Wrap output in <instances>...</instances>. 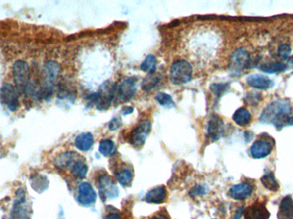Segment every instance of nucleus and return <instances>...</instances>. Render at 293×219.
Wrapping results in <instances>:
<instances>
[{
  "label": "nucleus",
  "instance_id": "nucleus-1",
  "mask_svg": "<svg viewBox=\"0 0 293 219\" xmlns=\"http://www.w3.org/2000/svg\"><path fill=\"white\" fill-rule=\"evenodd\" d=\"M292 110V105L287 100L277 99L263 110L259 120L262 124H272L277 129H281L288 124Z\"/></svg>",
  "mask_w": 293,
  "mask_h": 219
},
{
  "label": "nucleus",
  "instance_id": "nucleus-2",
  "mask_svg": "<svg viewBox=\"0 0 293 219\" xmlns=\"http://www.w3.org/2000/svg\"><path fill=\"white\" fill-rule=\"evenodd\" d=\"M60 73V66L54 61H48L42 67V81L37 88L35 98L48 100L54 91L55 82Z\"/></svg>",
  "mask_w": 293,
  "mask_h": 219
},
{
  "label": "nucleus",
  "instance_id": "nucleus-3",
  "mask_svg": "<svg viewBox=\"0 0 293 219\" xmlns=\"http://www.w3.org/2000/svg\"><path fill=\"white\" fill-rule=\"evenodd\" d=\"M115 85L110 82L104 83L99 91L90 95V101L96 105V108L99 111H105L111 106L114 101Z\"/></svg>",
  "mask_w": 293,
  "mask_h": 219
},
{
  "label": "nucleus",
  "instance_id": "nucleus-4",
  "mask_svg": "<svg viewBox=\"0 0 293 219\" xmlns=\"http://www.w3.org/2000/svg\"><path fill=\"white\" fill-rule=\"evenodd\" d=\"M13 78L19 93H26L30 84V70L25 61L18 60L13 65Z\"/></svg>",
  "mask_w": 293,
  "mask_h": 219
},
{
  "label": "nucleus",
  "instance_id": "nucleus-5",
  "mask_svg": "<svg viewBox=\"0 0 293 219\" xmlns=\"http://www.w3.org/2000/svg\"><path fill=\"white\" fill-rule=\"evenodd\" d=\"M250 65V55L244 48H239L230 57L228 70L233 76H239Z\"/></svg>",
  "mask_w": 293,
  "mask_h": 219
},
{
  "label": "nucleus",
  "instance_id": "nucleus-6",
  "mask_svg": "<svg viewBox=\"0 0 293 219\" xmlns=\"http://www.w3.org/2000/svg\"><path fill=\"white\" fill-rule=\"evenodd\" d=\"M192 77V67L187 61L174 62L170 70V80L172 84L182 85L189 83Z\"/></svg>",
  "mask_w": 293,
  "mask_h": 219
},
{
  "label": "nucleus",
  "instance_id": "nucleus-7",
  "mask_svg": "<svg viewBox=\"0 0 293 219\" xmlns=\"http://www.w3.org/2000/svg\"><path fill=\"white\" fill-rule=\"evenodd\" d=\"M137 92L136 79L130 77L123 80L121 83L115 85L114 101L117 103H124L131 100Z\"/></svg>",
  "mask_w": 293,
  "mask_h": 219
},
{
  "label": "nucleus",
  "instance_id": "nucleus-8",
  "mask_svg": "<svg viewBox=\"0 0 293 219\" xmlns=\"http://www.w3.org/2000/svg\"><path fill=\"white\" fill-rule=\"evenodd\" d=\"M19 92L11 83L4 84L0 91V99L10 111H16L19 107Z\"/></svg>",
  "mask_w": 293,
  "mask_h": 219
},
{
  "label": "nucleus",
  "instance_id": "nucleus-9",
  "mask_svg": "<svg viewBox=\"0 0 293 219\" xmlns=\"http://www.w3.org/2000/svg\"><path fill=\"white\" fill-rule=\"evenodd\" d=\"M31 208L26 201L25 192L23 189H18L16 192V200L11 211V219H30Z\"/></svg>",
  "mask_w": 293,
  "mask_h": 219
},
{
  "label": "nucleus",
  "instance_id": "nucleus-10",
  "mask_svg": "<svg viewBox=\"0 0 293 219\" xmlns=\"http://www.w3.org/2000/svg\"><path fill=\"white\" fill-rule=\"evenodd\" d=\"M151 129H152L151 121L148 119L142 121L140 124L131 131V135H130L131 144L136 147L144 146L146 138L149 134Z\"/></svg>",
  "mask_w": 293,
  "mask_h": 219
},
{
  "label": "nucleus",
  "instance_id": "nucleus-11",
  "mask_svg": "<svg viewBox=\"0 0 293 219\" xmlns=\"http://www.w3.org/2000/svg\"><path fill=\"white\" fill-rule=\"evenodd\" d=\"M99 195L102 200L115 199L118 196V189L112 178L107 174H103L99 178Z\"/></svg>",
  "mask_w": 293,
  "mask_h": 219
},
{
  "label": "nucleus",
  "instance_id": "nucleus-12",
  "mask_svg": "<svg viewBox=\"0 0 293 219\" xmlns=\"http://www.w3.org/2000/svg\"><path fill=\"white\" fill-rule=\"evenodd\" d=\"M96 191L94 190L92 186L89 182H83L78 187V195L77 201L84 207H89L95 203L96 200Z\"/></svg>",
  "mask_w": 293,
  "mask_h": 219
},
{
  "label": "nucleus",
  "instance_id": "nucleus-13",
  "mask_svg": "<svg viewBox=\"0 0 293 219\" xmlns=\"http://www.w3.org/2000/svg\"><path fill=\"white\" fill-rule=\"evenodd\" d=\"M244 219H268L270 213L264 203L255 202L244 210Z\"/></svg>",
  "mask_w": 293,
  "mask_h": 219
},
{
  "label": "nucleus",
  "instance_id": "nucleus-14",
  "mask_svg": "<svg viewBox=\"0 0 293 219\" xmlns=\"http://www.w3.org/2000/svg\"><path fill=\"white\" fill-rule=\"evenodd\" d=\"M225 132V125L224 122L219 116L214 115L207 125V133L213 140H220L224 135Z\"/></svg>",
  "mask_w": 293,
  "mask_h": 219
},
{
  "label": "nucleus",
  "instance_id": "nucleus-15",
  "mask_svg": "<svg viewBox=\"0 0 293 219\" xmlns=\"http://www.w3.org/2000/svg\"><path fill=\"white\" fill-rule=\"evenodd\" d=\"M253 187L249 183L242 182L230 188V197L235 200H245L253 194Z\"/></svg>",
  "mask_w": 293,
  "mask_h": 219
},
{
  "label": "nucleus",
  "instance_id": "nucleus-16",
  "mask_svg": "<svg viewBox=\"0 0 293 219\" xmlns=\"http://www.w3.org/2000/svg\"><path fill=\"white\" fill-rule=\"evenodd\" d=\"M273 150V145L266 140H256L250 148V153L254 159L266 158Z\"/></svg>",
  "mask_w": 293,
  "mask_h": 219
},
{
  "label": "nucleus",
  "instance_id": "nucleus-17",
  "mask_svg": "<svg viewBox=\"0 0 293 219\" xmlns=\"http://www.w3.org/2000/svg\"><path fill=\"white\" fill-rule=\"evenodd\" d=\"M248 85L253 88L260 89V90H268L274 86L273 81L267 77L262 75H251L247 78Z\"/></svg>",
  "mask_w": 293,
  "mask_h": 219
},
{
  "label": "nucleus",
  "instance_id": "nucleus-18",
  "mask_svg": "<svg viewBox=\"0 0 293 219\" xmlns=\"http://www.w3.org/2000/svg\"><path fill=\"white\" fill-rule=\"evenodd\" d=\"M278 219H293V199L290 195L286 196L281 200Z\"/></svg>",
  "mask_w": 293,
  "mask_h": 219
},
{
  "label": "nucleus",
  "instance_id": "nucleus-19",
  "mask_svg": "<svg viewBox=\"0 0 293 219\" xmlns=\"http://www.w3.org/2000/svg\"><path fill=\"white\" fill-rule=\"evenodd\" d=\"M166 195H167V193H166V187H154V188L151 189V190L145 195L144 200L146 201L147 203H163V202L165 201V200H166Z\"/></svg>",
  "mask_w": 293,
  "mask_h": 219
},
{
  "label": "nucleus",
  "instance_id": "nucleus-20",
  "mask_svg": "<svg viewBox=\"0 0 293 219\" xmlns=\"http://www.w3.org/2000/svg\"><path fill=\"white\" fill-rule=\"evenodd\" d=\"M94 145V138L90 133H83L79 134L75 140V146L82 152H87Z\"/></svg>",
  "mask_w": 293,
  "mask_h": 219
},
{
  "label": "nucleus",
  "instance_id": "nucleus-21",
  "mask_svg": "<svg viewBox=\"0 0 293 219\" xmlns=\"http://www.w3.org/2000/svg\"><path fill=\"white\" fill-rule=\"evenodd\" d=\"M30 184L35 192L41 194L48 189L49 181L45 175L35 174L30 178Z\"/></svg>",
  "mask_w": 293,
  "mask_h": 219
},
{
  "label": "nucleus",
  "instance_id": "nucleus-22",
  "mask_svg": "<svg viewBox=\"0 0 293 219\" xmlns=\"http://www.w3.org/2000/svg\"><path fill=\"white\" fill-rule=\"evenodd\" d=\"M77 153H64L57 156L55 159V166L58 169L70 168L73 163L77 160Z\"/></svg>",
  "mask_w": 293,
  "mask_h": 219
},
{
  "label": "nucleus",
  "instance_id": "nucleus-23",
  "mask_svg": "<svg viewBox=\"0 0 293 219\" xmlns=\"http://www.w3.org/2000/svg\"><path fill=\"white\" fill-rule=\"evenodd\" d=\"M70 169L71 174H72L74 177H76L77 179H81V180L86 176L88 170H89L86 162L83 159H77L73 163V165L70 166Z\"/></svg>",
  "mask_w": 293,
  "mask_h": 219
},
{
  "label": "nucleus",
  "instance_id": "nucleus-24",
  "mask_svg": "<svg viewBox=\"0 0 293 219\" xmlns=\"http://www.w3.org/2000/svg\"><path fill=\"white\" fill-rule=\"evenodd\" d=\"M233 119L239 126H246L251 121V114L246 108H239L233 116Z\"/></svg>",
  "mask_w": 293,
  "mask_h": 219
},
{
  "label": "nucleus",
  "instance_id": "nucleus-25",
  "mask_svg": "<svg viewBox=\"0 0 293 219\" xmlns=\"http://www.w3.org/2000/svg\"><path fill=\"white\" fill-rule=\"evenodd\" d=\"M287 65L281 62H268L266 64H261L260 70L265 73L274 74L282 72L287 70Z\"/></svg>",
  "mask_w": 293,
  "mask_h": 219
},
{
  "label": "nucleus",
  "instance_id": "nucleus-26",
  "mask_svg": "<svg viewBox=\"0 0 293 219\" xmlns=\"http://www.w3.org/2000/svg\"><path fill=\"white\" fill-rule=\"evenodd\" d=\"M157 66V59L156 57H154L153 55H148L147 57L144 59L143 64H141V69L144 72L151 74H153L156 70Z\"/></svg>",
  "mask_w": 293,
  "mask_h": 219
},
{
  "label": "nucleus",
  "instance_id": "nucleus-27",
  "mask_svg": "<svg viewBox=\"0 0 293 219\" xmlns=\"http://www.w3.org/2000/svg\"><path fill=\"white\" fill-rule=\"evenodd\" d=\"M99 151L102 155L105 156V157H111L116 152L114 142L108 139L102 140L99 144Z\"/></svg>",
  "mask_w": 293,
  "mask_h": 219
},
{
  "label": "nucleus",
  "instance_id": "nucleus-28",
  "mask_svg": "<svg viewBox=\"0 0 293 219\" xmlns=\"http://www.w3.org/2000/svg\"><path fill=\"white\" fill-rule=\"evenodd\" d=\"M261 183L262 185L264 186V187H266L267 189L268 190L273 191V192H275V191H277L279 189V183H278L277 181L275 180V178H274V175L270 173V172H268V173H266L261 179Z\"/></svg>",
  "mask_w": 293,
  "mask_h": 219
},
{
  "label": "nucleus",
  "instance_id": "nucleus-29",
  "mask_svg": "<svg viewBox=\"0 0 293 219\" xmlns=\"http://www.w3.org/2000/svg\"><path fill=\"white\" fill-rule=\"evenodd\" d=\"M116 178H117L119 184L123 187H128L131 185L133 176H132V173L130 170L124 168L122 169L120 172H118V174L116 175Z\"/></svg>",
  "mask_w": 293,
  "mask_h": 219
},
{
  "label": "nucleus",
  "instance_id": "nucleus-30",
  "mask_svg": "<svg viewBox=\"0 0 293 219\" xmlns=\"http://www.w3.org/2000/svg\"><path fill=\"white\" fill-rule=\"evenodd\" d=\"M156 100L159 105H162L166 108H172L174 106V101L172 100V97L169 94H166L165 92H159L156 96Z\"/></svg>",
  "mask_w": 293,
  "mask_h": 219
},
{
  "label": "nucleus",
  "instance_id": "nucleus-31",
  "mask_svg": "<svg viewBox=\"0 0 293 219\" xmlns=\"http://www.w3.org/2000/svg\"><path fill=\"white\" fill-rule=\"evenodd\" d=\"M159 77L157 76H153V74H151L149 77H146L144 80V82L142 83V88L144 89V91L148 92L151 89L156 86L157 84L159 83Z\"/></svg>",
  "mask_w": 293,
  "mask_h": 219
},
{
  "label": "nucleus",
  "instance_id": "nucleus-32",
  "mask_svg": "<svg viewBox=\"0 0 293 219\" xmlns=\"http://www.w3.org/2000/svg\"><path fill=\"white\" fill-rule=\"evenodd\" d=\"M291 52H292V49H291V46L288 44H281V46L278 49V55L283 60L288 59V57H290Z\"/></svg>",
  "mask_w": 293,
  "mask_h": 219
},
{
  "label": "nucleus",
  "instance_id": "nucleus-33",
  "mask_svg": "<svg viewBox=\"0 0 293 219\" xmlns=\"http://www.w3.org/2000/svg\"><path fill=\"white\" fill-rule=\"evenodd\" d=\"M207 193L206 187L202 185H196L195 187H193L192 190L190 191V195L192 197H196V196H201Z\"/></svg>",
  "mask_w": 293,
  "mask_h": 219
},
{
  "label": "nucleus",
  "instance_id": "nucleus-34",
  "mask_svg": "<svg viewBox=\"0 0 293 219\" xmlns=\"http://www.w3.org/2000/svg\"><path fill=\"white\" fill-rule=\"evenodd\" d=\"M121 118H114L112 121H111V122H110V124H109V129H110V131H117L118 129L121 127Z\"/></svg>",
  "mask_w": 293,
  "mask_h": 219
},
{
  "label": "nucleus",
  "instance_id": "nucleus-35",
  "mask_svg": "<svg viewBox=\"0 0 293 219\" xmlns=\"http://www.w3.org/2000/svg\"><path fill=\"white\" fill-rule=\"evenodd\" d=\"M105 219H122L120 213H111L105 216Z\"/></svg>",
  "mask_w": 293,
  "mask_h": 219
},
{
  "label": "nucleus",
  "instance_id": "nucleus-36",
  "mask_svg": "<svg viewBox=\"0 0 293 219\" xmlns=\"http://www.w3.org/2000/svg\"><path fill=\"white\" fill-rule=\"evenodd\" d=\"M244 212V207H241L240 208H239V210L237 211L235 214H234V216L231 219H241V217H242L243 213Z\"/></svg>",
  "mask_w": 293,
  "mask_h": 219
},
{
  "label": "nucleus",
  "instance_id": "nucleus-37",
  "mask_svg": "<svg viewBox=\"0 0 293 219\" xmlns=\"http://www.w3.org/2000/svg\"><path fill=\"white\" fill-rule=\"evenodd\" d=\"M122 112L124 115L131 114V112H133V108L130 107V106H126L122 110Z\"/></svg>",
  "mask_w": 293,
  "mask_h": 219
},
{
  "label": "nucleus",
  "instance_id": "nucleus-38",
  "mask_svg": "<svg viewBox=\"0 0 293 219\" xmlns=\"http://www.w3.org/2000/svg\"><path fill=\"white\" fill-rule=\"evenodd\" d=\"M150 219H167V218L163 214H159L157 216H153V218H151Z\"/></svg>",
  "mask_w": 293,
  "mask_h": 219
},
{
  "label": "nucleus",
  "instance_id": "nucleus-39",
  "mask_svg": "<svg viewBox=\"0 0 293 219\" xmlns=\"http://www.w3.org/2000/svg\"><path fill=\"white\" fill-rule=\"evenodd\" d=\"M288 125H293V116H292L290 118H289V120H288Z\"/></svg>",
  "mask_w": 293,
  "mask_h": 219
}]
</instances>
